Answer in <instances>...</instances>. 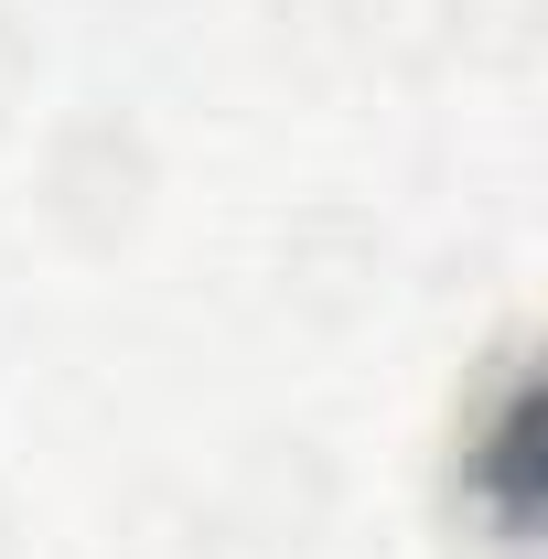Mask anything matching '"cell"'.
<instances>
[{
  "label": "cell",
  "instance_id": "obj_1",
  "mask_svg": "<svg viewBox=\"0 0 548 559\" xmlns=\"http://www.w3.org/2000/svg\"><path fill=\"white\" fill-rule=\"evenodd\" d=\"M140 194H151V151H140V130H119V119H75V130L55 140V162H44V205H55V226L86 237V248H108L140 215Z\"/></svg>",
  "mask_w": 548,
  "mask_h": 559
},
{
  "label": "cell",
  "instance_id": "obj_2",
  "mask_svg": "<svg viewBox=\"0 0 548 559\" xmlns=\"http://www.w3.org/2000/svg\"><path fill=\"white\" fill-rule=\"evenodd\" d=\"M22 97H33V33H22V22L0 11V119H11Z\"/></svg>",
  "mask_w": 548,
  "mask_h": 559
}]
</instances>
